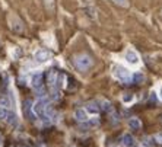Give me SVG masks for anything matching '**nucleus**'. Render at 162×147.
Segmentation results:
<instances>
[{"mask_svg": "<svg viewBox=\"0 0 162 147\" xmlns=\"http://www.w3.org/2000/svg\"><path fill=\"white\" fill-rule=\"evenodd\" d=\"M111 71H113V76L115 79H118L120 82H124V83H129L132 80V73L127 67L120 66V64H114L111 67Z\"/></svg>", "mask_w": 162, "mask_h": 147, "instance_id": "nucleus-1", "label": "nucleus"}, {"mask_svg": "<svg viewBox=\"0 0 162 147\" xmlns=\"http://www.w3.org/2000/svg\"><path fill=\"white\" fill-rule=\"evenodd\" d=\"M75 64H76V67L81 71H86L92 67L94 61H92L91 56H88V54H81V56H77V57L75 58Z\"/></svg>", "mask_w": 162, "mask_h": 147, "instance_id": "nucleus-2", "label": "nucleus"}, {"mask_svg": "<svg viewBox=\"0 0 162 147\" xmlns=\"http://www.w3.org/2000/svg\"><path fill=\"white\" fill-rule=\"evenodd\" d=\"M31 86L38 92V95H44V93H45V90H44V87H43V76H41V73H35L32 76V79H31Z\"/></svg>", "mask_w": 162, "mask_h": 147, "instance_id": "nucleus-3", "label": "nucleus"}, {"mask_svg": "<svg viewBox=\"0 0 162 147\" xmlns=\"http://www.w3.org/2000/svg\"><path fill=\"white\" fill-rule=\"evenodd\" d=\"M124 58H126V61L132 64V66H139L140 64V57H139V54L134 50L132 48H127L126 50V54H124Z\"/></svg>", "mask_w": 162, "mask_h": 147, "instance_id": "nucleus-4", "label": "nucleus"}, {"mask_svg": "<svg viewBox=\"0 0 162 147\" xmlns=\"http://www.w3.org/2000/svg\"><path fill=\"white\" fill-rule=\"evenodd\" d=\"M47 100L45 99H38L35 104H34V106H32V111L35 112V114L38 115V117H45V109H47Z\"/></svg>", "mask_w": 162, "mask_h": 147, "instance_id": "nucleus-5", "label": "nucleus"}, {"mask_svg": "<svg viewBox=\"0 0 162 147\" xmlns=\"http://www.w3.org/2000/svg\"><path fill=\"white\" fill-rule=\"evenodd\" d=\"M34 58H35L38 63H47L48 60L51 58V56H50V52H48L47 50H44V48H38L37 51L34 52Z\"/></svg>", "mask_w": 162, "mask_h": 147, "instance_id": "nucleus-6", "label": "nucleus"}, {"mask_svg": "<svg viewBox=\"0 0 162 147\" xmlns=\"http://www.w3.org/2000/svg\"><path fill=\"white\" fill-rule=\"evenodd\" d=\"M75 118H76L77 121H81V122H85L86 119L89 118V115H88V112H86V109L79 108V109L75 111Z\"/></svg>", "mask_w": 162, "mask_h": 147, "instance_id": "nucleus-7", "label": "nucleus"}, {"mask_svg": "<svg viewBox=\"0 0 162 147\" xmlns=\"http://www.w3.org/2000/svg\"><path fill=\"white\" fill-rule=\"evenodd\" d=\"M121 144L124 147H133L134 146V138L132 134H124L121 137Z\"/></svg>", "mask_w": 162, "mask_h": 147, "instance_id": "nucleus-8", "label": "nucleus"}, {"mask_svg": "<svg viewBox=\"0 0 162 147\" xmlns=\"http://www.w3.org/2000/svg\"><path fill=\"white\" fill-rule=\"evenodd\" d=\"M5 119L7 121L9 125H12V127H16V125H18V115L15 114V112H7Z\"/></svg>", "mask_w": 162, "mask_h": 147, "instance_id": "nucleus-9", "label": "nucleus"}, {"mask_svg": "<svg viewBox=\"0 0 162 147\" xmlns=\"http://www.w3.org/2000/svg\"><path fill=\"white\" fill-rule=\"evenodd\" d=\"M10 19H12V24H10V26H12V29H13V31H16V32H21V31L24 29V26H22V24H21L19 19H16L15 16H12Z\"/></svg>", "mask_w": 162, "mask_h": 147, "instance_id": "nucleus-10", "label": "nucleus"}, {"mask_svg": "<svg viewBox=\"0 0 162 147\" xmlns=\"http://www.w3.org/2000/svg\"><path fill=\"white\" fill-rule=\"evenodd\" d=\"M127 124H129V128H132V130H139V128L142 127V122H140V119L136 118V117L130 118Z\"/></svg>", "mask_w": 162, "mask_h": 147, "instance_id": "nucleus-11", "label": "nucleus"}, {"mask_svg": "<svg viewBox=\"0 0 162 147\" xmlns=\"http://www.w3.org/2000/svg\"><path fill=\"white\" fill-rule=\"evenodd\" d=\"M86 112H89V114H98L100 112V106L95 102H91V104H88V106H86Z\"/></svg>", "mask_w": 162, "mask_h": 147, "instance_id": "nucleus-12", "label": "nucleus"}, {"mask_svg": "<svg viewBox=\"0 0 162 147\" xmlns=\"http://www.w3.org/2000/svg\"><path fill=\"white\" fill-rule=\"evenodd\" d=\"M121 100L124 102V105H129V104H132L134 100V96H133V93H130V92H127V93H124L123 96H121Z\"/></svg>", "mask_w": 162, "mask_h": 147, "instance_id": "nucleus-13", "label": "nucleus"}, {"mask_svg": "<svg viewBox=\"0 0 162 147\" xmlns=\"http://www.w3.org/2000/svg\"><path fill=\"white\" fill-rule=\"evenodd\" d=\"M132 79H133L134 82H137V83H143V82H145V74L140 73V71H136V73L132 74Z\"/></svg>", "mask_w": 162, "mask_h": 147, "instance_id": "nucleus-14", "label": "nucleus"}, {"mask_svg": "<svg viewBox=\"0 0 162 147\" xmlns=\"http://www.w3.org/2000/svg\"><path fill=\"white\" fill-rule=\"evenodd\" d=\"M101 109H104V111H108V112H111V105H110V102H107V100H101Z\"/></svg>", "mask_w": 162, "mask_h": 147, "instance_id": "nucleus-15", "label": "nucleus"}, {"mask_svg": "<svg viewBox=\"0 0 162 147\" xmlns=\"http://www.w3.org/2000/svg\"><path fill=\"white\" fill-rule=\"evenodd\" d=\"M56 80H57V76H56L54 73H50V76H48V83H50V86H51V87H54V86H56Z\"/></svg>", "mask_w": 162, "mask_h": 147, "instance_id": "nucleus-16", "label": "nucleus"}, {"mask_svg": "<svg viewBox=\"0 0 162 147\" xmlns=\"http://www.w3.org/2000/svg\"><path fill=\"white\" fill-rule=\"evenodd\" d=\"M114 3H117L118 6H121V7H127L129 6V0H113Z\"/></svg>", "mask_w": 162, "mask_h": 147, "instance_id": "nucleus-17", "label": "nucleus"}, {"mask_svg": "<svg viewBox=\"0 0 162 147\" xmlns=\"http://www.w3.org/2000/svg\"><path fill=\"white\" fill-rule=\"evenodd\" d=\"M12 56H13L15 60H18V58H19L21 56H22V50H21L19 47H18V48H15V51H13V54H12Z\"/></svg>", "mask_w": 162, "mask_h": 147, "instance_id": "nucleus-18", "label": "nucleus"}, {"mask_svg": "<svg viewBox=\"0 0 162 147\" xmlns=\"http://www.w3.org/2000/svg\"><path fill=\"white\" fill-rule=\"evenodd\" d=\"M10 105V100L7 99V98H2V99H0V106H2V108H6V106H9Z\"/></svg>", "mask_w": 162, "mask_h": 147, "instance_id": "nucleus-19", "label": "nucleus"}, {"mask_svg": "<svg viewBox=\"0 0 162 147\" xmlns=\"http://www.w3.org/2000/svg\"><path fill=\"white\" fill-rule=\"evenodd\" d=\"M143 146H145V147H152V146H153L152 138H150V137H146V138H145V140H143Z\"/></svg>", "mask_w": 162, "mask_h": 147, "instance_id": "nucleus-20", "label": "nucleus"}, {"mask_svg": "<svg viewBox=\"0 0 162 147\" xmlns=\"http://www.w3.org/2000/svg\"><path fill=\"white\" fill-rule=\"evenodd\" d=\"M7 112H9V111H7L6 108H2V106H0V119H5Z\"/></svg>", "mask_w": 162, "mask_h": 147, "instance_id": "nucleus-21", "label": "nucleus"}, {"mask_svg": "<svg viewBox=\"0 0 162 147\" xmlns=\"http://www.w3.org/2000/svg\"><path fill=\"white\" fill-rule=\"evenodd\" d=\"M29 108H31V102L26 100V102H25V112H26V114H29Z\"/></svg>", "mask_w": 162, "mask_h": 147, "instance_id": "nucleus-22", "label": "nucleus"}, {"mask_svg": "<svg viewBox=\"0 0 162 147\" xmlns=\"http://www.w3.org/2000/svg\"><path fill=\"white\" fill-rule=\"evenodd\" d=\"M155 138H156V143L159 144V147H162V136H161V134H159V136H156Z\"/></svg>", "mask_w": 162, "mask_h": 147, "instance_id": "nucleus-23", "label": "nucleus"}, {"mask_svg": "<svg viewBox=\"0 0 162 147\" xmlns=\"http://www.w3.org/2000/svg\"><path fill=\"white\" fill-rule=\"evenodd\" d=\"M3 146V136H2V134H0V147Z\"/></svg>", "mask_w": 162, "mask_h": 147, "instance_id": "nucleus-24", "label": "nucleus"}, {"mask_svg": "<svg viewBox=\"0 0 162 147\" xmlns=\"http://www.w3.org/2000/svg\"><path fill=\"white\" fill-rule=\"evenodd\" d=\"M159 98H161V100H162V87H161V90H159Z\"/></svg>", "mask_w": 162, "mask_h": 147, "instance_id": "nucleus-25", "label": "nucleus"}, {"mask_svg": "<svg viewBox=\"0 0 162 147\" xmlns=\"http://www.w3.org/2000/svg\"><path fill=\"white\" fill-rule=\"evenodd\" d=\"M19 147H29V146H19Z\"/></svg>", "mask_w": 162, "mask_h": 147, "instance_id": "nucleus-26", "label": "nucleus"}, {"mask_svg": "<svg viewBox=\"0 0 162 147\" xmlns=\"http://www.w3.org/2000/svg\"><path fill=\"white\" fill-rule=\"evenodd\" d=\"M37 147H39V146H37Z\"/></svg>", "mask_w": 162, "mask_h": 147, "instance_id": "nucleus-27", "label": "nucleus"}]
</instances>
